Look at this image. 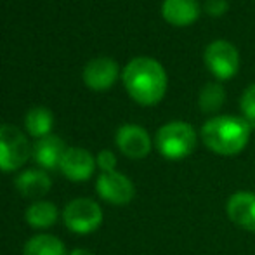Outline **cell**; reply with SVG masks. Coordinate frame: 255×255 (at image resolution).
Wrapping results in <instances>:
<instances>
[{
  "mask_svg": "<svg viewBox=\"0 0 255 255\" xmlns=\"http://www.w3.org/2000/svg\"><path fill=\"white\" fill-rule=\"evenodd\" d=\"M207 70L217 80H231L240 70V52L231 42L214 40L207 45L203 54Z\"/></svg>",
  "mask_w": 255,
  "mask_h": 255,
  "instance_id": "8992f818",
  "label": "cell"
},
{
  "mask_svg": "<svg viewBox=\"0 0 255 255\" xmlns=\"http://www.w3.org/2000/svg\"><path fill=\"white\" fill-rule=\"evenodd\" d=\"M118 78V64L110 57H98L85 64L84 82L92 91H108Z\"/></svg>",
  "mask_w": 255,
  "mask_h": 255,
  "instance_id": "8fae6325",
  "label": "cell"
},
{
  "mask_svg": "<svg viewBox=\"0 0 255 255\" xmlns=\"http://www.w3.org/2000/svg\"><path fill=\"white\" fill-rule=\"evenodd\" d=\"M68 255H94V252H91V250H87V249H75L73 252Z\"/></svg>",
  "mask_w": 255,
  "mask_h": 255,
  "instance_id": "7402d4cb",
  "label": "cell"
},
{
  "mask_svg": "<svg viewBox=\"0 0 255 255\" xmlns=\"http://www.w3.org/2000/svg\"><path fill=\"white\" fill-rule=\"evenodd\" d=\"M66 144L59 135H45L42 139H37V142L31 148V156L33 160L45 170L59 168L61 160L66 153Z\"/></svg>",
  "mask_w": 255,
  "mask_h": 255,
  "instance_id": "7c38bea8",
  "label": "cell"
},
{
  "mask_svg": "<svg viewBox=\"0 0 255 255\" xmlns=\"http://www.w3.org/2000/svg\"><path fill=\"white\" fill-rule=\"evenodd\" d=\"M63 221L71 233L89 235L103 224V208L92 198H75L64 207Z\"/></svg>",
  "mask_w": 255,
  "mask_h": 255,
  "instance_id": "5b68a950",
  "label": "cell"
},
{
  "mask_svg": "<svg viewBox=\"0 0 255 255\" xmlns=\"http://www.w3.org/2000/svg\"><path fill=\"white\" fill-rule=\"evenodd\" d=\"M154 146L165 160H184L193 154L198 146V134L191 124L174 120L158 128L154 135Z\"/></svg>",
  "mask_w": 255,
  "mask_h": 255,
  "instance_id": "3957f363",
  "label": "cell"
},
{
  "mask_svg": "<svg viewBox=\"0 0 255 255\" xmlns=\"http://www.w3.org/2000/svg\"><path fill=\"white\" fill-rule=\"evenodd\" d=\"M96 167V158L91 151L84 148H68L61 160L59 170L70 181L82 182L92 177Z\"/></svg>",
  "mask_w": 255,
  "mask_h": 255,
  "instance_id": "9c48e42d",
  "label": "cell"
},
{
  "mask_svg": "<svg viewBox=\"0 0 255 255\" xmlns=\"http://www.w3.org/2000/svg\"><path fill=\"white\" fill-rule=\"evenodd\" d=\"M240 110L243 113V118L249 122L250 125H255V84L249 85L243 91L242 98H240Z\"/></svg>",
  "mask_w": 255,
  "mask_h": 255,
  "instance_id": "d6986e66",
  "label": "cell"
},
{
  "mask_svg": "<svg viewBox=\"0 0 255 255\" xmlns=\"http://www.w3.org/2000/svg\"><path fill=\"white\" fill-rule=\"evenodd\" d=\"M226 101V91L219 82H210L200 91L198 106L203 113H217Z\"/></svg>",
  "mask_w": 255,
  "mask_h": 255,
  "instance_id": "ac0fdd59",
  "label": "cell"
},
{
  "mask_svg": "<svg viewBox=\"0 0 255 255\" xmlns=\"http://www.w3.org/2000/svg\"><path fill=\"white\" fill-rule=\"evenodd\" d=\"M226 214L240 229L255 233V193L236 191L228 198Z\"/></svg>",
  "mask_w": 255,
  "mask_h": 255,
  "instance_id": "30bf717a",
  "label": "cell"
},
{
  "mask_svg": "<svg viewBox=\"0 0 255 255\" xmlns=\"http://www.w3.org/2000/svg\"><path fill=\"white\" fill-rule=\"evenodd\" d=\"M122 80L128 96L141 106H154L167 94V71L153 57L132 59L124 68Z\"/></svg>",
  "mask_w": 255,
  "mask_h": 255,
  "instance_id": "6da1fadb",
  "label": "cell"
},
{
  "mask_svg": "<svg viewBox=\"0 0 255 255\" xmlns=\"http://www.w3.org/2000/svg\"><path fill=\"white\" fill-rule=\"evenodd\" d=\"M115 141H117V146L122 154H125L130 160H142L151 153L153 148V141L148 130L135 124L122 125L117 130Z\"/></svg>",
  "mask_w": 255,
  "mask_h": 255,
  "instance_id": "ba28073f",
  "label": "cell"
},
{
  "mask_svg": "<svg viewBox=\"0 0 255 255\" xmlns=\"http://www.w3.org/2000/svg\"><path fill=\"white\" fill-rule=\"evenodd\" d=\"M51 177L47 175L45 170H38V168H28L23 170L16 177V189L23 198L35 200L38 202L44 198L49 191H51Z\"/></svg>",
  "mask_w": 255,
  "mask_h": 255,
  "instance_id": "5bb4252c",
  "label": "cell"
},
{
  "mask_svg": "<svg viewBox=\"0 0 255 255\" xmlns=\"http://www.w3.org/2000/svg\"><path fill=\"white\" fill-rule=\"evenodd\" d=\"M96 191L104 202L111 205H127L134 200L135 186L122 172H101L96 181Z\"/></svg>",
  "mask_w": 255,
  "mask_h": 255,
  "instance_id": "52a82bcc",
  "label": "cell"
},
{
  "mask_svg": "<svg viewBox=\"0 0 255 255\" xmlns=\"http://www.w3.org/2000/svg\"><path fill=\"white\" fill-rule=\"evenodd\" d=\"M24 127H26L28 134L37 139L51 135V130L54 127V115L44 106L31 108L24 117Z\"/></svg>",
  "mask_w": 255,
  "mask_h": 255,
  "instance_id": "2e32d148",
  "label": "cell"
},
{
  "mask_svg": "<svg viewBox=\"0 0 255 255\" xmlns=\"http://www.w3.org/2000/svg\"><path fill=\"white\" fill-rule=\"evenodd\" d=\"M24 217L33 229H47L52 224H56L57 217H59V210L52 202L38 200V202H33L28 207Z\"/></svg>",
  "mask_w": 255,
  "mask_h": 255,
  "instance_id": "9a60e30c",
  "label": "cell"
},
{
  "mask_svg": "<svg viewBox=\"0 0 255 255\" xmlns=\"http://www.w3.org/2000/svg\"><path fill=\"white\" fill-rule=\"evenodd\" d=\"M229 3L228 0H207L205 2V12L212 17H221L228 12Z\"/></svg>",
  "mask_w": 255,
  "mask_h": 255,
  "instance_id": "44dd1931",
  "label": "cell"
},
{
  "mask_svg": "<svg viewBox=\"0 0 255 255\" xmlns=\"http://www.w3.org/2000/svg\"><path fill=\"white\" fill-rule=\"evenodd\" d=\"M200 3L196 0H163L161 16L168 24L177 28L191 26L200 17Z\"/></svg>",
  "mask_w": 255,
  "mask_h": 255,
  "instance_id": "4fadbf2b",
  "label": "cell"
},
{
  "mask_svg": "<svg viewBox=\"0 0 255 255\" xmlns=\"http://www.w3.org/2000/svg\"><path fill=\"white\" fill-rule=\"evenodd\" d=\"M31 148L26 135L16 125H0V170L16 172L31 156Z\"/></svg>",
  "mask_w": 255,
  "mask_h": 255,
  "instance_id": "277c9868",
  "label": "cell"
},
{
  "mask_svg": "<svg viewBox=\"0 0 255 255\" xmlns=\"http://www.w3.org/2000/svg\"><path fill=\"white\" fill-rule=\"evenodd\" d=\"M252 134V125L243 117L217 115L203 124L200 130L202 142L212 153L235 156L247 148Z\"/></svg>",
  "mask_w": 255,
  "mask_h": 255,
  "instance_id": "7a4b0ae2",
  "label": "cell"
},
{
  "mask_svg": "<svg viewBox=\"0 0 255 255\" xmlns=\"http://www.w3.org/2000/svg\"><path fill=\"white\" fill-rule=\"evenodd\" d=\"M96 165L101 168V172H113L117 168V156L110 149H103L96 156Z\"/></svg>",
  "mask_w": 255,
  "mask_h": 255,
  "instance_id": "ffe728a7",
  "label": "cell"
},
{
  "mask_svg": "<svg viewBox=\"0 0 255 255\" xmlns=\"http://www.w3.org/2000/svg\"><path fill=\"white\" fill-rule=\"evenodd\" d=\"M23 255H66V249L57 236L37 235L26 242Z\"/></svg>",
  "mask_w": 255,
  "mask_h": 255,
  "instance_id": "e0dca14e",
  "label": "cell"
}]
</instances>
